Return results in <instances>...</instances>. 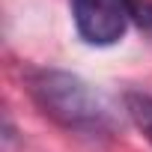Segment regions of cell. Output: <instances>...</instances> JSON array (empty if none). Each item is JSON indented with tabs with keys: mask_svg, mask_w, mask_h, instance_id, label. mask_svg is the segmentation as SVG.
Segmentation results:
<instances>
[{
	"mask_svg": "<svg viewBox=\"0 0 152 152\" xmlns=\"http://www.w3.org/2000/svg\"><path fill=\"white\" fill-rule=\"evenodd\" d=\"M24 81L42 116H48L63 131L90 143H110L119 137V119L113 107L81 75L39 66L24 75Z\"/></svg>",
	"mask_w": 152,
	"mask_h": 152,
	"instance_id": "1",
	"label": "cell"
},
{
	"mask_svg": "<svg viewBox=\"0 0 152 152\" xmlns=\"http://www.w3.org/2000/svg\"><path fill=\"white\" fill-rule=\"evenodd\" d=\"M78 36L93 48H110L128 33V0H69Z\"/></svg>",
	"mask_w": 152,
	"mask_h": 152,
	"instance_id": "2",
	"label": "cell"
},
{
	"mask_svg": "<svg viewBox=\"0 0 152 152\" xmlns=\"http://www.w3.org/2000/svg\"><path fill=\"white\" fill-rule=\"evenodd\" d=\"M122 107H125L128 119L134 122V128L152 143V93L128 90V93L122 96Z\"/></svg>",
	"mask_w": 152,
	"mask_h": 152,
	"instance_id": "3",
	"label": "cell"
},
{
	"mask_svg": "<svg viewBox=\"0 0 152 152\" xmlns=\"http://www.w3.org/2000/svg\"><path fill=\"white\" fill-rule=\"evenodd\" d=\"M128 15L131 24L152 39V0H128Z\"/></svg>",
	"mask_w": 152,
	"mask_h": 152,
	"instance_id": "4",
	"label": "cell"
}]
</instances>
